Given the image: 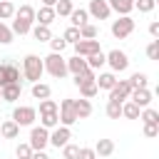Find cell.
<instances>
[{"label":"cell","mask_w":159,"mask_h":159,"mask_svg":"<svg viewBox=\"0 0 159 159\" xmlns=\"http://www.w3.org/2000/svg\"><path fill=\"white\" fill-rule=\"evenodd\" d=\"M15 157H17V159H30V157H32V147H30L27 142L17 144V149H15Z\"/></svg>","instance_id":"cell-39"},{"label":"cell","mask_w":159,"mask_h":159,"mask_svg":"<svg viewBox=\"0 0 159 159\" xmlns=\"http://www.w3.org/2000/svg\"><path fill=\"white\" fill-rule=\"evenodd\" d=\"M50 94H52L50 84H45V82H32V97H35V99H47Z\"/></svg>","instance_id":"cell-28"},{"label":"cell","mask_w":159,"mask_h":159,"mask_svg":"<svg viewBox=\"0 0 159 159\" xmlns=\"http://www.w3.org/2000/svg\"><path fill=\"white\" fill-rule=\"evenodd\" d=\"M154 5H157V0H134V7H137L139 12H152Z\"/></svg>","instance_id":"cell-41"},{"label":"cell","mask_w":159,"mask_h":159,"mask_svg":"<svg viewBox=\"0 0 159 159\" xmlns=\"http://www.w3.org/2000/svg\"><path fill=\"white\" fill-rule=\"evenodd\" d=\"M109 10L117 12V15H129L134 10V0H107Z\"/></svg>","instance_id":"cell-16"},{"label":"cell","mask_w":159,"mask_h":159,"mask_svg":"<svg viewBox=\"0 0 159 159\" xmlns=\"http://www.w3.org/2000/svg\"><path fill=\"white\" fill-rule=\"evenodd\" d=\"M42 112H57V102L50 99V97H47V99H40V114H42Z\"/></svg>","instance_id":"cell-43"},{"label":"cell","mask_w":159,"mask_h":159,"mask_svg":"<svg viewBox=\"0 0 159 159\" xmlns=\"http://www.w3.org/2000/svg\"><path fill=\"white\" fill-rule=\"evenodd\" d=\"M42 67H45V72H50L57 80H62L67 75V60L62 57V52H50L47 57H42Z\"/></svg>","instance_id":"cell-1"},{"label":"cell","mask_w":159,"mask_h":159,"mask_svg":"<svg viewBox=\"0 0 159 159\" xmlns=\"http://www.w3.org/2000/svg\"><path fill=\"white\" fill-rule=\"evenodd\" d=\"M77 159H97V154H94V149H92V147H80Z\"/></svg>","instance_id":"cell-45"},{"label":"cell","mask_w":159,"mask_h":159,"mask_svg":"<svg viewBox=\"0 0 159 159\" xmlns=\"http://www.w3.org/2000/svg\"><path fill=\"white\" fill-rule=\"evenodd\" d=\"M87 12H89V17H94V20H107V17L112 15V10H109L107 0H89Z\"/></svg>","instance_id":"cell-10"},{"label":"cell","mask_w":159,"mask_h":159,"mask_svg":"<svg viewBox=\"0 0 159 159\" xmlns=\"http://www.w3.org/2000/svg\"><path fill=\"white\" fill-rule=\"evenodd\" d=\"M30 32H32V37H35L37 42H47V40L52 37L50 25H32V27H30Z\"/></svg>","instance_id":"cell-25"},{"label":"cell","mask_w":159,"mask_h":159,"mask_svg":"<svg viewBox=\"0 0 159 159\" xmlns=\"http://www.w3.org/2000/svg\"><path fill=\"white\" fill-rule=\"evenodd\" d=\"M129 99L144 109V107H149V104H152V92H149V87H132Z\"/></svg>","instance_id":"cell-12"},{"label":"cell","mask_w":159,"mask_h":159,"mask_svg":"<svg viewBox=\"0 0 159 159\" xmlns=\"http://www.w3.org/2000/svg\"><path fill=\"white\" fill-rule=\"evenodd\" d=\"M30 27H32V22H25V20H17V17H12V35H27L30 32Z\"/></svg>","instance_id":"cell-32"},{"label":"cell","mask_w":159,"mask_h":159,"mask_svg":"<svg viewBox=\"0 0 159 159\" xmlns=\"http://www.w3.org/2000/svg\"><path fill=\"white\" fill-rule=\"evenodd\" d=\"M77 30H80V37H82V40H97V27H94L92 22H84V25H80Z\"/></svg>","instance_id":"cell-33"},{"label":"cell","mask_w":159,"mask_h":159,"mask_svg":"<svg viewBox=\"0 0 159 159\" xmlns=\"http://www.w3.org/2000/svg\"><path fill=\"white\" fill-rule=\"evenodd\" d=\"M30 159H50V154L42 149V152H32V157H30Z\"/></svg>","instance_id":"cell-48"},{"label":"cell","mask_w":159,"mask_h":159,"mask_svg":"<svg viewBox=\"0 0 159 159\" xmlns=\"http://www.w3.org/2000/svg\"><path fill=\"white\" fill-rule=\"evenodd\" d=\"M55 20H57V15H55V7L40 5V10H35V22H37V25H52Z\"/></svg>","instance_id":"cell-15"},{"label":"cell","mask_w":159,"mask_h":159,"mask_svg":"<svg viewBox=\"0 0 159 159\" xmlns=\"http://www.w3.org/2000/svg\"><path fill=\"white\" fill-rule=\"evenodd\" d=\"M40 124H42L45 129H55V127L60 124L57 112H42V114H40Z\"/></svg>","instance_id":"cell-29"},{"label":"cell","mask_w":159,"mask_h":159,"mask_svg":"<svg viewBox=\"0 0 159 159\" xmlns=\"http://www.w3.org/2000/svg\"><path fill=\"white\" fill-rule=\"evenodd\" d=\"M30 147H32V152H42L47 144H50V129H45L42 124L40 127H32L30 129V142H27Z\"/></svg>","instance_id":"cell-5"},{"label":"cell","mask_w":159,"mask_h":159,"mask_svg":"<svg viewBox=\"0 0 159 159\" xmlns=\"http://www.w3.org/2000/svg\"><path fill=\"white\" fill-rule=\"evenodd\" d=\"M94 82H97L99 89H107V92H109V89L117 84V75H114V72H102L99 77H94Z\"/></svg>","instance_id":"cell-20"},{"label":"cell","mask_w":159,"mask_h":159,"mask_svg":"<svg viewBox=\"0 0 159 159\" xmlns=\"http://www.w3.org/2000/svg\"><path fill=\"white\" fill-rule=\"evenodd\" d=\"M129 92H132V84L129 80H117V84L109 89V102H127L129 99Z\"/></svg>","instance_id":"cell-8"},{"label":"cell","mask_w":159,"mask_h":159,"mask_svg":"<svg viewBox=\"0 0 159 159\" xmlns=\"http://www.w3.org/2000/svg\"><path fill=\"white\" fill-rule=\"evenodd\" d=\"M62 40H65V42H67V45H75V42H77V40H80V30H77V27H72V25H70V27H67V30H65V32H62Z\"/></svg>","instance_id":"cell-36"},{"label":"cell","mask_w":159,"mask_h":159,"mask_svg":"<svg viewBox=\"0 0 159 159\" xmlns=\"http://www.w3.org/2000/svg\"><path fill=\"white\" fill-rule=\"evenodd\" d=\"M77 154H80V147H77V144L67 142V144L62 147V159H77Z\"/></svg>","instance_id":"cell-37"},{"label":"cell","mask_w":159,"mask_h":159,"mask_svg":"<svg viewBox=\"0 0 159 159\" xmlns=\"http://www.w3.org/2000/svg\"><path fill=\"white\" fill-rule=\"evenodd\" d=\"M57 117H60V124L65 127H72L77 122V114H75V107H72V99H62L57 104Z\"/></svg>","instance_id":"cell-7"},{"label":"cell","mask_w":159,"mask_h":159,"mask_svg":"<svg viewBox=\"0 0 159 159\" xmlns=\"http://www.w3.org/2000/svg\"><path fill=\"white\" fill-rule=\"evenodd\" d=\"M67 17H70L72 27H80V25H84V22L89 20V12H87L84 7H75V10H72V12L67 15Z\"/></svg>","instance_id":"cell-22"},{"label":"cell","mask_w":159,"mask_h":159,"mask_svg":"<svg viewBox=\"0 0 159 159\" xmlns=\"http://www.w3.org/2000/svg\"><path fill=\"white\" fill-rule=\"evenodd\" d=\"M20 94H22V84L20 82H12V84H5V87H0V99L2 102H17L20 99Z\"/></svg>","instance_id":"cell-13"},{"label":"cell","mask_w":159,"mask_h":159,"mask_svg":"<svg viewBox=\"0 0 159 159\" xmlns=\"http://www.w3.org/2000/svg\"><path fill=\"white\" fill-rule=\"evenodd\" d=\"M107 65H109V70L117 75V72H124L127 67H129V57H127V52H122V50H109L107 55Z\"/></svg>","instance_id":"cell-6"},{"label":"cell","mask_w":159,"mask_h":159,"mask_svg":"<svg viewBox=\"0 0 159 159\" xmlns=\"http://www.w3.org/2000/svg\"><path fill=\"white\" fill-rule=\"evenodd\" d=\"M72 107H75V114H77V119H87L89 114H92V102L89 99H72Z\"/></svg>","instance_id":"cell-17"},{"label":"cell","mask_w":159,"mask_h":159,"mask_svg":"<svg viewBox=\"0 0 159 159\" xmlns=\"http://www.w3.org/2000/svg\"><path fill=\"white\" fill-rule=\"evenodd\" d=\"M92 149H94L97 157H109V154L114 152V142H112V139H97V144H94Z\"/></svg>","instance_id":"cell-23"},{"label":"cell","mask_w":159,"mask_h":159,"mask_svg":"<svg viewBox=\"0 0 159 159\" xmlns=\"http://www.w3.org/2000/svg\"><path fill=\"white\" fill-rule=\"evenodd\" d=\"M112 35L117 37V40H124V37H129L132 32H134V20L129 17V15H119L114 22H112Z\"/></svg>","instance_id":"cell-4"},{"label":"cell","mask_w":159,"mask_h":159,"mask_svg":"<svg viewBox=\"0 0 159 159\" xmlns=\"http://www.w3.org/2000/svg\"><path fill=\"white\" fill-rule=\"evenodd\" d=\"M97 50H102L99 47V40H77L75 42V52L80 55V57H87V55H92V52H97Z\"/></svg>","instance_id":"cell-14"},{"label":"cell","mask_w":159,"mask_h":159,"mask_svg":"<svg viewBox=\"0 0 159 159\" xmlns=\"http://www.w3.org/2000/svg\"><path fill=\"white\" fill-rule=\"evenodd\" d=\"M139 112H142V107L134 104L132 99L122 102V117H127V119H139Z\"/></svg>","instance_id":"cell-26"},{"label":"cell","mask_w":159,"mask_h":159,"mask_svg":"<svg viewBox=\"0 0 159 159\" xmlns=\"http://www.w3.org/2000/svg\"><path fill=\"white\" fill-rule=\"evenodd\" d=\"M104 112H107L109 119H119V117H122V104H119V102H107Z\"/></svg>","instance_id":"cell-35"},{"label":"cell","mask_w":159,"mask_h":159,"mask_svg":"<svg viewBox=\"0 0 159 159\" xmlns=\"http://www.w3.org/2000/svg\"><path fill=\"white\" fill-rule=\"evenodd\" d=\"M0 134H2L5 139H17V137H20V127H17L12 119H5V122L0 124Z\"/></svg>","instance_id":"cell-21"},{"label":"cell","mask_w":159,"mask_h":159,"mask_svg":"<svg viewBox=\"0 0 159 159\" xmlns=\"http://www.w3.org/2000/svg\"><path fill=\"white\" fill-rule=\"evenodd\" d=\"M72 10H75L72 0H57V2H55V15H57V17H67Z\"/></svg>","instance_id":"cell-31"},{"label":"cell","mask_w":159,"mask_h":159,"mask_svg":"<svg viewBox=\"0 0 159 159\" xmlns=\"http://www.w3.org/2000/svg\"><path fill=\"white\" fill-rule=\"evenodd\" d=\"M42 72H45V67H42V57H37V55H25V60H22V75H25V80H30V82H40Z\"/></svg>","instance_id":"cell-2"},{"label":"cell","mask_w":159,"mask_h":159,"mask_svg":"<svg viewBox=\"0 0 159 159\" xmlns=\"http://www.w3.org/2000/svg\"><path fill=\"white\" fill-rule=\"evenodd\" d=\"M15 15V5L10 0H0V20H12Z\"/></svg>","instance_id":"cell-34"},{"label":"cell","mask_w":159,"mask_h":159,"mask_svg":"<svg viewBox=\"0 0 159 159\" xmlns=\"http://www.w3.org/2000/svg\"><path fill=\"white\" fill-rule=\"evenodd\" d=\"M147 82H149V77H147L144 72H134V75L129 77V84H132V87H147Z\"/></svg>","instance_id":"cell-38"},{"label":"cell","mask_w":159,"mask_h":159,"mask_svg":"<svg viewBox=\"0 0 159 159\" xmlns=\"http://www.w3.org/2000/svg\"><path fill=\"white\" fill-rule=\"evenodd\" d=\"M70 139H72V132H70V127H65V124H57V127L50 132V144H52L55 149H62Z\"/></svg>","instance_id":"cell-9"},{"label":"cell","mask_w":159,"mask_h":159,"mask_svg":"<svg viewBox=\"0 0 159 159\" xmlns=\"http://www.w3.org/2000/svg\"><path fill=\"white\" fill-rule=\"evenodd\" d=\"M12 42V30L0 20V45H10Z\"/></svg>","instance_id":"cell-40"},{"label":"cell","mask_w":159,"mask_h":159,"mask_svg":"<svg viewBox=\"0 0 159 159\" xmlns=\"http://www.w3.org/2000/svg\"><path fill=\"white\" fill-rule=\"evenodd\" d=\"M84 70H89L84 57L75 55V57H70V60H67V72H72V75H80V72H84Z\"/></svg>","instance_id":"cell-19"},{"label":"cell","mask_w":159,"mask_h":159,"mask_svg":"<svg viewBox=\"0 0 159 159\" xmlns=\"http://www.w3.org/2000/svg\"><path fill=\"white\" fill-rule=\"evenodd\" d=\"M147 57H149V60H157V57H159V40H152V42L147 45Z\"/></svg>","instance_id":"cell-44"},{"label":"cell","mask_w":159,"mask_h":159,"mask_svg":"<svg viewBox=\"0 0 159 159\" xmlns=\"http://www.w3.org/2000/svg\"><path fill=\"white\" fill-rule=\"evenodd\" d=\"M84 60H87V67H89V70H102V67L107 65V57H104V52H102V50H97V52L87 55Z\"/></svg>","instance_id":"cell-18"},{"label":"cell","mask_w":159,"mask_h":159,"mask_svg":"<svg viewBox=\"0 0 159 159\" xmlns=\"http://www.w3.org/2000/svg\"><path fill=\"white\" fill-rule=\"evenodd\" d=\"M12 82H20V70H17L12 62H5V65H0V87H5V84H12Z\"/></svg>","instance_id":"cell-11"},{"label":"cell","mask_w":159,"mask_h":159,"mask_svg":"<svg viewBox=\"0 0 159 159\" xmlns=\"http://www.w3.org/2000/svg\"><path fill=\"white\" fill-rule=\"evenodd\" d=\"M47 42H50V50H52V52H62V50L67 47V42H65L62 37H50Z\"/></svg>","instance_id":"cell-42"},{"label":"cell","mask_w":159,"mask_h":159,"mask_svg":"<svg viewBox=\"0 0 159 159\" xmlns=\"http://www.w3.org/2000/svg\"><path fill=\"white\" fill-rule=\"evenodd\" d=\"M12 17L25 20V22H35V7L32 5H20V7H15V15Z\"/></svg>","instance_id":"cell-24"},{"label":"cell","mask_w":159,"mask_h":159,"mask_svg":"<svg viewBox=\"0 0 159 159\" xmlns=\"http://www.w3.org/2000/svg\"><path fill=\"white\" fill-rule=\"evenodd\" d=\"M159 134V124H144V137H157Z\"/></svg>","instance_id":"cell-46"},{"label":"cell","mask_w":159,"mask_h":159,"mask_svg":"<svg viewBox=\"0 0 159 159\" xmlns=\"http://www.w3.org/2000/svg\"><path fill=\"white\" fill-rule=\"evenodd\" d=\"M77 87H80V97H84V99H92V97L99 92V87H97V82H94V80L82 82V84H77Z\"/></svg>","instance_id":"cell-27"},{"label":"cell","mask_w":159,"mask_h":159,"mask_svg":"<svg viewBox=\"0 0 159 159\" xmlns=\"http://www.w3.org/2000/svg\"><path fill=\"white\" fill-rule=\"evenodd\" d=\"M55 2L57 0H42V5H47V7H55Z\"/></svg>","instance_id":"cell-49"},{"label":"cell","mask_w":159,"mask_h":159,"mask_svg":"<svg viewBox=\"0 0 159 159\" xmlns=\"http://www.w3.org/2000/svg\"><path fill=\"white\" fill-rule=\"evenodd\" d=\"M149 35H152V37H159V22H157V20L149 22Z\"/></svg>","instance_id":"cell-47"},{"label":"cell","mask_w":159,"mask_h":159,"mask_svg":"<svg viewBox=\"0 0 159 159\" xmlns=\"http://www.w3.org/2000/svg\"><path fill=\"white\" fill-rule=\"evenodd\" d=\"M37 119V109L35 107H27V104H20L12 109V122L17 127H32Z\"/></svg>","instance_id":"cell-3"},{"label":"cell","mask_w":159,"mask_h":159,"mask_svg":"<svg viewBox=\"0 0 159 159\" xmlns=\"http://www.w3.org/2000/svg\"><path fill=\"white\" fill-rule=\"evenodd\" d=\"M139 119H142L144 124H159V112L152 109V107H144V109L139 112Z\"/></svg>","instance_id":"cell-30"}]
</instances>
